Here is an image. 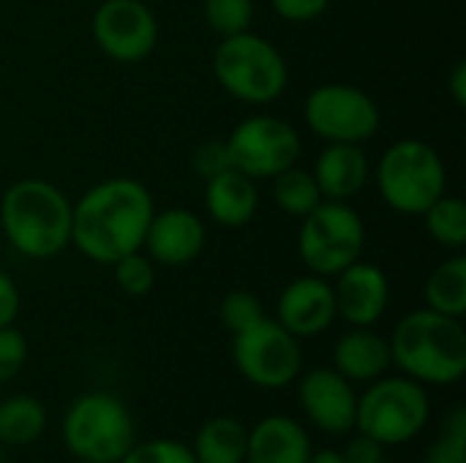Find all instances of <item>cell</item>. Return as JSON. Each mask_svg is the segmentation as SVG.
Returning <instances> with one entry per match:
<instances>
[{"label":"cell","instance_id":"cell-20","mask_svg":"<svg viewBox=\"0 0 466 463\" xmlns=\"http://www.w3.org/2000/svg\"><path fill=\"white\" fill-rule=\"evenodd\" d=\"M393 366L390 344L371 327H352L333 347V368L352 385H369Z\"/></svg>","mask_w":466,"mask_h":463},{"label":"cell","instance_id":"cell-29","mask_svg":"<svg viewBox=\"0 0 466 463\" xmlns=\"http://www.w3.org/2000/svg\"><path fill=\"white\" fill-rule=\"evenodd\" d=\"M218 319H221V325H224L232 336H238V333H243V330H248V327H254L257 322L265 319V306H262V300H259L254 292L235 289V292H229V295L221 300V306H218Z\"/></svg>","mask_w":466,"mask_h":463},{"label":"cell","instance_id":"cell-37","mask_svg":"<svg viewBox=\"0 0 466 463\" xmlns=\"http://www.w3.org/2000/svg\"><path fill=\"white\" fill-rule=\"evenodd\" d=\"M309 463H347L344 461V453L341 450H333V448H322V450H314Z\"/></svg>","mask_w":466,"mask_h":463},{"label":"cell","instance_id":"cell-26","mask_svg":"<svg viewBox=\"0 0 466 463\" xmlns=\"http://www.w3.org/2000/svg\"><path fill=\"white\" fill-rule=\"evenodd\" d=\"M423 463H466V409L461 404L445 415L442 431L429 445Z\"/></svg>","mask_w":466,"mask_h":463},{"label":"cell","instance_id":"cell-7","mask_svg":"<svg viewBox=\"0 0 466 463\" xmlns=\"http://www.w3.org/2000/svg\"><path fill=\"white\" fill-rule=\"evenodd\" d=\"M445 164L423 139H399L380 158L377 188L396 213L423 216V210L445 194Z\"/></svg>","mask_w":466,"mask_h":463},{"label":"cell","instance_id":"cell-6","mask_svg":"<svg viewBox=\"0 0 466 463\" xmlns=\"http://www.w3.org/2000/svg\"><path fill=\"white\" fill-rule=\"evenodd\" d=\"M213 74L232 98L254 106L281 98L289 82L284 55L273 41L251 30L221 38L213 55Z\"/></svg>","mask_w":466,"mask_h":463},{"label":"cell","instance_id":"cell-5","mask_svg":"<svg viewBox=\"0 0 466 463\" xmlns=\"http://www.w3.org/2000/svg\"><path fill=\"white\" fill-rule=\"evenodd\" d=\"M431 420L426 388L410 377H380L358 396L355 431L382 448H399L418 439Z\"/></svg>","mask_w":466,"mask_h":463},{"label":"cell","instance_id":"cell-9","mask_svg":"<svg viewBox=\"0 0 466 463\" xmlns=\"http://www.w3.org/2000/svg\"><path fill=\"white\" fill-rule=\"evenodd\" d=\"M232 360L238 374L259 390H284L303 371L300 338L268 317L232 336Z\"/></svg>","mask_w":466,"mask_h":463},{"label":"cell","instance_id":"cell-32","mask_svg":"<svg viewBox=\"0 0 466 463\" xmlns=\"http://www.w3.org/2000/svg\"><path fill=\"white\" fill-rule=\"evenodd\" d=\"M191 166H194V172H197L202 180H208V177H213V175L229 169L232 164H229L227 142H224V139H208V142H202V145L194 150V156H191Z\"/></svg>","mask_w":466,"mask_h":463},{"label":"cell","instance_id":"cell-15","mask_svg":"<svg viewBox=\"0 0 466 463\" xmlns=\"http://www.w3.org/2000/svg\"><path fill=\"white\" fill-rule=\"evenodd\" d=\"M336 311L350 327H374L390 303L388 276L371 262H352L339 276H333Z\"/></svg>","mask_w":466,"mask_h":463},{"label":"cell","instance_id":"cell-38","mask_svg":"<svg viewBox=\"0 0 466 463\" xmlns=\"http://www.w3.org/2000/svg\"><path fill=\"white\" fill-rule=\"evenodd\" d=\"M74 463H85V461H74Z\"/></svg>","mask_w":466,"mask_h":463},{"label":"cell","instance_id":"cell-1","mask_svg":"<svg viewBox=\"0 0 466 463\" xmlns=\"http://www.w3.org/2000/svg\"><path fill=\"white\" fill-rule=\"evenodd\" d=\"M156 213L150 191L134 177H106L87 188L71 210V243L98 265L139 251Z\"/></svg>","mask_w":466,"mask_h":463},{"label":"cell","instance_id":"cell-36","mask_svg":"<svg viewBox=\"0 0 466 463\" xmlns=\"http://www.w3.org/2000/svg\"><path fill=\"white\" fill-rule=\"evenodd\" d=\"M448 90L456 101V106H466V63H456L448 76Z\"/></svg>","mask_w":466,"mask_h":463},{"label":"cell","instance_id":"cell-14","mask_svg":"<svg viewBox=\"0 0 466 463\" xmlns=\"http://www.w3.org/2000/svg\"><path fill=\"white\" fill-rule=\"evenodd\" d=\"M339 319L333 284L322 276H300L289 281L276 303V322L295 338H314Z\"/></svg>","mask_w":466,"mask_h":463},{"label":"cell","instance_id":"cell-31","mask_svg":"<svg viewBox=\"0 0 466 463\" xmlns=\"http://www.w3.org/2000/svg\"><path fill=\"white\" fill-rule=\"evenodd\" d=\"M27 355H30V344L25 333L16 330L14 325L0 327V385H8L22 374Z\"/></svg>","mask_w":466,"mask_h":463},{"label":"cell","instance_id":"cell-13","mask_svg":"<svg viewBox=\"0 0 466 463\" xmlns=\"http://www.w3.org/2000/svg\"><path fill=\"white\" fill-rule=\"evenodd\" d=\"M295 382H298V404L306 420L317 431L328 437H347L350 431H355L358 390L333 366L311 368Z\"/></svg>","mask_w":466,"mask_h":463},{"label":"cell","instance_id":"cell-23","mask_svg":"<svg viewBox=\"0 0 466 463\" xmlns=\"http://www.w3.org/2000/svg\"><path fill=\"white\" fill-rule=\"evenodd\" d=\"M426 308L461 319L466 314V257L456 254L437 265L426 281Z\"/></svg>","mask_w":466,"mask_h":463},{"label":"cell","instance_id":"cell-18","mask_svg":"<svg viewBox=\"0 0 466 463\" xmlns=\"http://www.w3.org/2000/svg\"><path fill=\"white\" fill-rule=\"evenodd\" d=\"M311 453L309 431L287 415H268L248 428L246 463H309Z\"/></svg>","mask_w":466,"mask_h":463},{"label":"cell","instance_id":"cell-34","mask_svg":"<svg viewBox=\"0 0 466 463\" xmlns=\"http://www.w3.org/2000/svg\"><path fill=\"white\" fill-rule=\"evenodd\" d=\"M385 450L380 442H374L371 437L358 434L355 439H350V445L341 450L347 463H385Z\"/></svg>","mask_w":466,"mask_h":463},{"label":"cell","instance_id":"cell-3","mask_svg":"<svg viewBox=\"0 0 466 463\" xmlns=\"http://www.w3.org/2000/svg\"><path fill=\"white\" fill-rule=\"evenodd\" d=\"M71 199L44 177H22L0 196V235L27 259H52L71 246Z\"/></svg>","mask_w":466,"mask_h":463},{"label":"cell","instance_id":"cell-11","mask_svg":"<svg viewBox=\"0 0 466 463\" xmlns=\"http://www.w3.org/2000/svg\"><path fill=\"white\" fill-rule=\"evenodd\" d=\"M306 126L325 142L360 145L371 139L382 123L377 101L358 85L328 82L314 87L303 104Z\"/></svg>","mask_w":466,"mask_h":463},{"label":"cell","instance_id":"cell-4","mask_svg":"<svg viewBox=\"0 0 466 463\" xmlns=\"http://www.w3.org/2000/svg\"><path fill=\"white\" fill-rule=\"evenodd\" d=\"M60 442L74 461L120 463L137 442L128 407L104 390L74 398L60 420Z\"/></svg>","mask_w":466,"mask_h":463},{"label":"cell","instance_id":"cell-12","mask_svg":"<svg viewBox=\"0 0 466 463\" xmlns=\"http://www.w3.org/2000/svg\"><path fill=\"white\" fill-rule=\"evenodd\" d=\"M98 49L117 63H139L158 44V19L145 0H104L93 14Z\"/></svg>","mask_w":466,"mask_h":463},{"label":"cell","instance_id":"cell-24","mask_svg":"<svg viewBox=\"0 0 466 463\" xmlns=\"http://www.w3.org/2000/svg\"><path fill=\"white\" fill-rule=\"evenodd\" d=\"M273 199L287 216L303 218L322 202V194L311 172L289 166L273 177Z\"/></svg>","mask_w":466,"mask_h":463},{"label":"cell","instance_id":"cell-33","mask_svg":"<svg viewBox=\"0 0 466 463\" xmlns=\"http://www.w3.org/2000/svg\"><path fill=\"white\" fill-rule=\"evenodd\" d=\"M270 5L287 22H311L325 14L330 0H270Z\"/></svg>","mask_w":466,"mask_h":463},{"label":"cell","instance_id":"cell-16","mask_svg":"<svg viewBox=\"0 0 466 463\" xmlns=\"http://www.w3.org/2000/svg\"><path fill=\"white\" fill-rule=\"evenodd\" d=\"M205 224L194 210L167 207L161 213H153L142 246L147 248V257L156 265L183 267L205 251Z\"/></svg>","mask_w":466,"mask_h":463},{"label":"cell","instance_id":"cell-17","mask_svg":"<svg viewBox=\"0 0 466 463\" xmlns=\"http://www.w3.org/2000/svg\"><path fill=\"white\" fill-rule=\"evenodd\" d=\"M311 175L319 186L322 199L350 202L352 196H358L366 188V183L371 177V166H369V156L360 145L328 142V147L319 153Z\"/></svg>","mask_w":466,"mask_h":463},{"label":"cell","instance_id":"cell-25","mask_svg":"<svg viewBox=\"0 0 466 463\" xmlns=\"http://www.w3.org/2000/svg\"><path fill=\"white\" fill-rule=\"evenodd\" d=\"M423 224L429 229V235L453 251H461L466 246V205L459 196H448L442 194L437 202H431L423 210Z\"/></svg>","mask_w":466,"mask_h":463},{"label":"cell","instance_id":"cell-10","mask_svg":"<svg viewBox=\"0 0 466 463\" xmlns=\"http://www.w3.org/2000/svg\"><path fill=\"white\" fill-rule=\"evenodd\" d=\"M224 142L229 164L251 180H270L295 166L303 150L292 123L276 115H251L240 120Z\"/></svg>","mask_w":466,"mask_h":463},{"label":"cell","instance_id":"cell-8","mask_svg":"<svg viewBox=\"0 0 466 463\" xmlns=\"http://www.w3.org/2000/svg\"><path fill=\"white\" fill-rule=\"evenodd\" d=\"M366 246V224L350 202L322 199L303 216L298 232V254L309 273L333 278L360 259Z\"/></svg>","mask_w":466,"mask_h":463},{"label":"cell","instance_id":"cell-22","mask_svg":"<svg viewBox=\"0 0 466 463\" xmlns=\"http://www.w3.org/2000/svg\"><path fill=\"white\" fill-rule=\"evenodd\" d=\"M49 426V412L44 401L27 393H14L0 401V445L27 448L44 437Z\"/></svg>","mask_w":466,"mask_h":463},{"label":"cell","instance_id":"cell-19","mask_svg":"<svg viewBox=\"0 0 466 463\" xmlns=\"http://www.w3.org/2000/svg\"><path fill=\"white\" fill-rule=\"evenodd\" d=\"M205 207L218 226L240 229L254 221L259 207L257 180L229 166L205 180Z\"/></svg>","mask_w":466,"mask_h":463},{"label":"cell","instance_id":"cell-27","mask_svg":"<svg viewBox=\"0 0 466 463\" xmlns=\"http://www.w3.org/2000/svg\"><path fill=\"white\" fill-rule=\"evenodd\" d=\"M202 11L210 30L221 38L246 33L254 22V0H205Z\"/></svg>","mask_w":466,"mask_h":463},{"label":"cell","instance_id":"cell-30","mask_svg":"<svg viewBox=\"0 0 466 463\" xmlns=\"http://www.w3.org/2000/svg\"><path fill=\"white\" fill-rule=\"evenodd\" d=\"M120 463H197L191 445L180 439H145L134 442V448L120 458Z\"/></svg>","mask_w":466,"mask_h":463},{"label":"cell","instance_id":"cell-21","mask_svg":"<svg viewBox=\"0 0 466 463\" xmlns=\"http://www.w3.org/2000/svg\"><path fill=\"white\" fill-rule=\"evenodd\" d=\"M246 448L248 428L243 420L229 415L205 420L191 442L197 463H246Z\"/></svg>","mask_w":466,"mask_h":463},{"label":"cell","instance_id":"cell-2","mask_svg":"<svg viewBox=\"0 0 466 463\" xmlns=\"http://www.w3.org/2000/svg\"><path fill=\"white\" fill-rule=\"evenodd\" d=\"M393 366L423 388H451L466 374V330L461 319L418 308L401 317L388 338Z\"/></svg>","mask_w":466,"mask_h":463},{"label":"cell","instance_id":"cell-28","mask_svg":"<svg viewBox=\"0 0 466 463\" xmlns=\"http://www.w3.org/2000/svg\"><path fill=\"white\" fill-rule=\"evenodd\" d=\"M112 267H115V284L128 297H145V295L153 292V287H156V262L147 254L131 251V254L120 257Z\"/></svg>","mask_w":466,"mask_h":463},{"label":"cell","instance_id":"cell-35","mask_svg":"<svg viewBox=\"0 0 466 463\" xmlns=\"http://www.w3.org/2000/svg\"><path fill=\"white\" fill-rule=\"evenodd\" d=\"M19 289L14 284V278L0 267V327H8L16 322L19 317Z\"/></svg>","mask_w":466,"mask_h":463}]
</instances>
